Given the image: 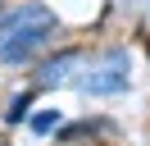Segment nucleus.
Instances as JSON below:
<instances>
[{
    "mask_svg": "<svg viewBox=\"0 0 150 146\" xmlns=\"http://www.w3.org/2000/svg\"><path fill=\"white\" fill-rule=\"evenodd\" d=\"M123 87H127V55L123 50H109L82 78V91H91V96H114V91H123Z\"/></svg>",
    "mask_w": 150,
    "mask_h": 146,
    "instance_id": "2",
    "label": "nucleus"
},
{
    "mask_svg": "<svg viewBox=\"0 0 150 146\" xmlns=\"http://www.w3.org/2000/svg\"><path fill=\"white\" fill-rule=\"evenodd\" d=\"M0 18H5V14H0Z\"/></svg>",
    "mask_w": 150,
    "mask_h": 146,
    "instance_id": "6",
    "label": "nucleus"
},
{
    "mask_svg": "<svg viewBox=\"0 0 150 146\" xmlns=\"http://www.w3.org/2000/svg\"><path fill=\"white\" fill-rule=\"evenodd\" d=\"M73 64H77V55H73V50H68V55H59V59H50L46 69H41V82H59L68 69H73Z\"/></svg>",
    "mask_w": 150,
    "mask_h": 146,
    "instance_id": "3",
    "label": "nucleus"
},
{
    "mask_svg": "<svg viewBox=\"0 0 150 146\" xmlns=\"http://www.w3.org/2000/svg\"><path fill=\"white\" fill-rule=\"evenodd\" d=\"M55 123H59V114H37V119H32V128H37V132H50Z\"/></svg>",
    "mask_w": 150,
    "mask_h": 146,
    "instance_id": "5",
    "label": "nucleus"
},
{
    "mask_svg": "<svg viewBox=\"0 0 150 146\" xmlns=\"http://www.w3.org/2000/svg\"><path fill=\"white\" fill-rule=\"evenodd\" d=\"M55 36V14L46 5H23L18 14L0 18V59L5 64H23Z\"/></svg>",
    "mask_w": 150,
    "mask_h": 146,
    "instance_id": "1",
    "label": "nucleus"
},
{
    "mask_svg": "<svg viewBox=\"0 0 150 146\" xmlns=\"http://www.w3.org/2000/svg\"><path fill=\"white\" fill-rule=\"evenodd\" d=\"M28 105H32V91H23V96H14V105H9V123H18V119H28Z\"/></svg>",
    "mask_w": 150,
    "mask_h": 146,
    "instance_id": "4",
    "label": "nucleus"
}]
</instances>
